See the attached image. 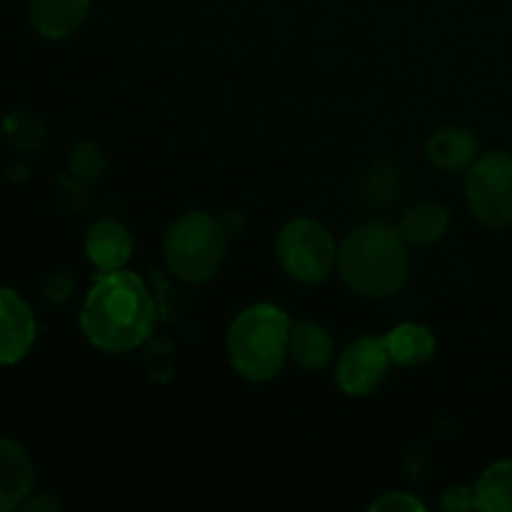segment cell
Instances as JSON below:
<instances>
[{
    "label": "cell",
    "instance_id": "obj_1",
    "mask_svg": "<svg viewBox=\"0 0 512 512\" xmlns=\"http://www.w3.org/2000/svg\"><path fill=\"white\" fill-rule=\"evenodd\" d=\"M158 308L138 273L113 270L93 278L80 310V330L100 353H130L153 335Z\"/></svg>",
    "mask_w": 512,
    "mask_h": 512
},
{
    "label": "cell",
    "instance_id": "obj_2",
    "mask_svg": "<svg viewBox=\"0 0 512 512\" xmlns=\"http://www.w3.org/2000/svg\"><path fill=\"white\" fill-rule=\"evenodd\" d=\"M398 228L365 223L345 235L338 270L350 290L365 298H390L408 283V253Z\"/></svg>",
    "mask_w": 512,
    "mask_h": 512
},
{
    "label": "cell",
    "instance_id": "obj_3",
    "mask_svg": "<svg viewBox=\"0 0 512 512\" xmlns=\"http://www.w3.org/2000/svg\"><path fill=\"white\" fill-rule=\"evenodd\" d=\"M290 318L270 303H255L240 310L228 328V360L248 383H270L278 378L288 358Z\"/></svg>",
    "mask_w": 512,
    "mask_h": 512
},
{
    "label": "cell",
    "instance_id": "obj_4",
    "mask_svg": "<svg viewBox=\"0 0 512 512\" xmlns=\"http://www.w3.org/2000/svg\"><path fill=\"white\" fill-rule=\"evenodd\" d=\"M228 235L220 220L205 210H185L163 238V258L170 273L188 285H203L220 270Z\"/></svg>",
    "mask_w": 512,
    "mask_h": 512
},
{
    "label": "cell",
    "instance_id": "obj_5",
    "mask_svg": "<svg viewBox=\"0 0 512 512\" xmlns=\"http://www.w3.org/2000/svg\"><path fill=\"white\" fill-rule=\"evenodd\" d=\"M275 255L285 273L303 285H318L330 278L338 263V245L323 223L295 218L280 230Z\"/></svg>",
    "mask_w": 512,
    "mask_h": 512
},
{
    "label": "cell",
    "instance_id": "obj_6",
    "mask_svg": "<svg viewBox=\"0 0 512 512\" xmlns=\"http://www.w3.org/2000/svg\"><path fill=\"white\" fill-rule=\"evenodd\" d=\"M470 213L485 228L503 230L512 225V153L490 150L475 158L465 178Z\"/></svg>",
    "mask_w": 512,
    "mask_h": 512
},
{
    "label": "cell",
    "instance_id": "obj_7",
    "mask_svg": "<svg viewBox=\"0 0 512 512\" xmlns=\"http://www.w3.org/2000/svg\"><path fill=\"white\" fill-rule=\"evenodd\" d=\"M390 365H393V360H390L383 338L365 335V338L353 340L340 353L335 380H338V388L345 395L365 398L373 390H378V385H383V380L388 378Z\"/></svg>",
    "mask_w": 512,
    "mask_h": 512
},
{
    "label": "cell",
    "instance_id": "obj_8",
    "mask_svg": "<svg viewBox=\"0 0 512 512\" xmlns=\"http://www.w3.org/2000/svg\"><path fill=\"white\" fill-rule=\"evenodd\" d=\"M38 335L33 308L13 288L0 285V365H15L30 353Z\"/></svg>",
    "mask_w": 512,
    "mask_h": 512
},
{
    "label": "cell",
    "instance_id": "obj_9",
    "mask_svg": "<svg viewBox=\"0 0 512 512\" xmlns=\"http://www.w3.org/2000/svg\"><path fill=\"white\" fill-rule=\"evenodd\" d=\"M35 485L30 455L18 440L0 435V512L20 510Z\"/></svg>",
    "mask_w": 512,
    "mask_h": 512
},
{
    "label": "cell",
    "instance_id": "obj_10",
    "mask_svg": "<svg viewBox=\"0 0 512 512\" xmlns=\"http://www.w3.org/2000/svg\"><path fill=\"white\" fill-rule=\"evenodd\" d=\"M93 0H28V18L45 40H65L83 28Z\"/></svg>",
    "mask_w": 512,
    "mask_h": 512
},
{
    "label": "cell",
    "instance_id": "obj_11",
    "mask_svg": "<svg viewBox=\"0 0 512 512\" xmlns=\"http://www.w3.org/2000/svg\"><path fill=\"white\" fill-rule=\"evenodd\" d=\"M85 255L98 273H113L133 255V235L118 220H100L85 235Z\"/></svg>",
    "mask_w": 512,
    "mask_h": 512
},
{
    "label": "cell",
    "instance_id": "obj_12",
    "mask_svg": "<svg viewBox=\"0 0 512 512\" xmlns=\"http://www.w3.org/2000/svg\"><path fill=\"white\" fill-rule=\"evenodd\" d=\"M425 155H428L433 168L445 170V173H458V170L470 168L478 158V138H475L473 130L448 125V128H440L430 135Z\"/></svg>",
    "mask_w": 512,
    "mask_h": 512
},
{
    "label": "cell",
    "instance_id": "obj_13",
    "mask_svg": "<svg viewBox=\"0 0 512 512\" xmlns=\"http://www.w3.org/2000/svg\"><path fill=\"white\" fill-rule=\"evenodd\" d=\"M288 355L298 368L318 373V370L328 368L333 360V338L315 320H298L290 325Z\"/></svg>",
    "mask_w": 512,
    "mask_h": 512
},
{
    "label": "cell",
    "instance_id": "obj_14",
    "mask_svg": "<svg viewBox=\"0 0 512 512\" xmlns=\"http://www.w3.org/2000/svg\"><path fill=\"white\" fill-rule=\"evenodd\" d=\"M383 343L393 365H400V368H418V365L430 363L438 353V340L433 330L420 323L398 325L388 335H383Z\"/></svg>",
    "mask_w": 512,
    "mask_h": 512
},
{
    "label": "cell",
    "instance_id": "obj_15",
    "mask_svg": "<svg viewBox=\"0 0 512 512\" xmlns=\"http://www.w3.org/2000/svg\"><path fill=\"white\" fill-rule=\"evenodd\" d=\"M450 228V210L443 203L413 205L400 220V235L408 245L425 248L445 238Z\"/></svg>",
    "mask_w": 512,
    "mask_h": 512
},
{
    "label": "cell",
    "instance_id": "obj_16",
    "mask_svg": "<svg viewBox=\"0 0 512 512\" xmlns=\"http://www.w3.org/2000/svg\"><path fill=\"white\" fill-rule=\"evenodd\" d=\"M475 510L512 512V458L488 465L473 488Z\"/></svg>",
    "mask_w": 512,
    "mask_h": 512
},
{
    "label": "cell",
    "instance_id": "obj_17",
    "mask_svg": "<svg viewBox=\"0 0 512 512\" xmlns=\"http://www.w3.org/2000/svg\"><path fill=\"white\" fill-rule=\"evenodd\" d=\"M5 143L18 153H38L45 145V125L28 110H13L0 120Z\"/></svg>",
    "mask_w": 512,
    "mask_h": 512
},
{
    "label": "cell",
    "instance_id": "obj_18",
    "mask_svg": "<svg viewBox=\"0 0 512 512\" xmlns=\"http://www.w3.org/2000/svg\"><path fill=\"white\" fill-rule=\"evenodd\" d=\"M68 170L78 183H95V180L103 178L105 173V158L103 150L98 148L90 140H78V143L70 148L68 155Z\"/></svg>",
    "mask_w": 512,
    "mask_h": 512
},
{
    "label": "cell",
    "instance_id": "obj_19",
    "mask_svg": "<svg viewBox=\"0 0 512 512\" xmlns=\"http://www.w3.org/2000/svg\"><path fill=\"white\" fill-rule=\"evenodd\" d=\"M175 345L170 338H153L150 335L148 345H145V353H143V363H145V373H148L150 383H168L173 380L175 375Z\"/></svg>",
    "mask_w": 512,
    "mask_h": 512
},
{
    "label": "cell",
    "instance_id": "obj_20",
    "mask_svg": "<svg viewBox=\"0 0 512 512\" xmlns=\"http://www.w3.org/2000/svg\"><path fill=\"white\" fill-rule=\"evenodd\" d=\"M370 510L373 512H425V503H420L415 495L410 493H403V490H398V493H385L383 498L375 500L373 505H370Z\"/></svg>",
    "mask_w": 512,
    "mask_h": 512
},
{
    "label": "cell",
    "instance_id": "obj_21",
    "mask_svg": "<svg viewBox=\"0 0 512 512\" xmlns=\"http://www.w3.org/2000/svg\"><path fill=\"white\" fill-rule=\"evenodd\" d=\"M443 510L448 512H468L475 510V493L468 485H453L443 493Z\"/></svg>",
    "mask_w": 512,
    "mask_h": 512
},
{
    "label": "cell",
    "instance_id": "obj_22",
    "mask_svg": "<svg viewBox=\"0 0 512 512\" xmlns=\"http://www.w3.org/2000/svg\"><path fill=\"white\" fill-rule=\"evenodd\" d=\"M73 275L70 273H55L53 278L45 283V290L43 295L48 298V303H63V300H68V295L73 293Z\"/></svg>",
    "mask_w": 512,
    "mask_h": 512
},
{
    "label": "cell",
    "instance_id": "obj_23",
    "mask_svg": "<svg viewBox=\"0 0 512 512\" xmlns=\"http://www.w3.org/2000/svg\"><path fill=\"white\" fill-rule=\"evenodd\" d=\"M60 508H63V503L53 493H30V498L20 505V510L25 512H58Z\"/></svg>",
    "mask_w": 512,
    "mask_h": 512
},
{
    "label": "cell",
    "instance_id": "obj_24",
    "mask_svg": "<svg viewBox=\"0 0 512 512\" xmlns=\"http://www.w3.org/2000/svg\"><path fill=\"white\" fill-rule=\"evenodd\" d=\"M220 228L225 230V235H238V233H243V228H245V218H243V213H235V210H228V213H223L220 215Z\"/></svg>",
    "mask_w": 512,
    "mask_h": 512
}]
</instances>
